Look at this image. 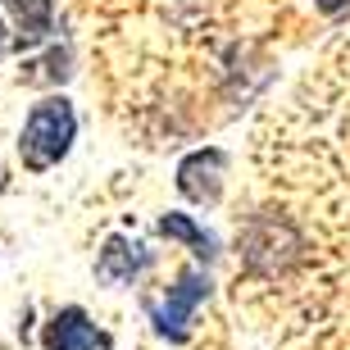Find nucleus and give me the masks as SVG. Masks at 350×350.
I'll return each mask as SVG.
<instances>
[{
  "label": "nucleus",
  "mask_w": 350,
  "mask_h": 350,
  "mask_svg": "<svg viewBox=\"0 0 350 350\" xmlns=\"http://www.w3.org/2000/svg\"><path fill=\"white\" fill-rule=\"evenodd\" d=\"M27 68H41L37 78H27V82H64L68 78V51H59V46H55L41 64H27Z\"/></svg>",
  "instance_id": "9"
},
{
  "label": "nucleus",
  "mask_w": 350,
  "mask_h": 350,
  "mask_svg": "<svg viewBox=\"0 0 350 350\" xmlns=\"http://www.w3.org/2000/svg\"><path fill=\"white\" fill-rule=\"evenodd\" d=\"M73 137H78V109H73V100L68 96H46L41 105L27 109L23 132H18V159H23V169H32V173L55 169L73 150Z\"/></svg>",
  "instance_id": "1"
},
{
  "label": "nucleus",
  "mask_w": 350,
  "mask_h": 350,
  "mask_svg": "<svg viewBox=\"0 0 350 350\" xmlns=\"http://www.w3.org/2000/svg\"><path fill=\"white\" fill-rule=\"evenodd\" d=\"M209 291H214L209 269L187 264V269L178 273V282L164 291V300L150 305V323H155V332L164 341H187V323H191V314L209 300Z\"/></svg>",
  "instance_id": "2"
},
{
  "label": "nucleus",
  "mask_w": 350,
  "mask_h": 350,
  "mask_svg": "<svg viewBox=\"0 0 350 350\" xmlns=\"http://www.w3.org/2000/svg\"><path fill=\"white\" fill-rule=\"evenodd\" d=\"M146 269H150V250H146L137 237H123V232L105 237V250L96 255V278H100V282L128 286V282H137Z\"/></svg>",
  "instance_id": "6"
},
{
  "label": "nucleus",
  "mask_w": 350,
  "mask_h": 350,
  "mask_svg": "<svg viewBox=\"0 0 350 350\" xmlns=\"http://www.w3.org/2000/svg\"><path fill=\"white\" fill-rule=\"evenodd\" d=\"M223 173H228V155L205 146V150H191V155L178 164V191L191 200V205H219L223 196Z\"/></svg>",
  "instance_id": "4"
},
{
  "label": "nucleus",
  "mask_w": 350,
  "mask_h": 350,
  "mask_svg": "<svg viewBox=\"0 0 350 350\" xmlns=\"http://www.w3.org/2000/svg\"><path fill=\"white\" fill-rule=\"evenodd\" d=\"M314 5H319V14H327V18H337V14L350 10V0H314Z\"/></svg>",
  "instance_id": "10"
},
{
  "label": "nucleus",
  "mask_w": 350,
  "mask_h": 350,
  "mask_svg": "<svg viewBox=\"0 0 350 350\" xmlns=\"http://www.w3.org/2000/svg\"><path fill=\"white\" fill-rule=\"evenodd\" d=\"M41 346L46 350H114L109 332L91 323V314L82 305H64V310L51 314V323L41 332Z\"/></svg>",
  "instance_id": "5"
},
{
  "label": "nucleus",
  "mask_w": 350,
  "mask_h": 350,
  "mask_svg": "<svg viewBox=\"0 0 350 350\" xmlns=\"http://www.w3.org/2000/svg\"><path fill=\"white\" fill-rule=\"evenodd\" d=\"M5 10L14 18V41L23 51L51 41V32H55V5L51 0H5Z\"/></svg>",
  "instance_id": "7"
},
{
  "label": "nucleus",
  "mask_w": 350,
  "mask_h": 350,
  "mask_svg": "<svg viewBox=\"0 0 350 350\" xmlns=\"http://www.w3.org/2000/svg\"><path fill=\"white\" fill-rule=\"evenodd\" d=\"M155 232H159V237H169V241H182V246L191 250L196 260H205V264L219 260V237L205 232V228H200L191 214H164V219L155 223Z\"/></svg>",
  "instance_id": "8"
},
{
  "label": "nucleus",
  "mask_w": 350,
  "mask_h": 350,
  "mask_svg": "<svg viewBox=\"0 0 350 350\" xmlns=\"http://www.w3.org/2000/svg\"><path fill=\"white\" fill-rule=\"evenodd\" d=\"M241 250H246V264L255 273H278L286 264L300 260V237L291 223L282 219H255L246 223V232H241Z\"/></svg>",
  "instance_id": "3"
},
{
  "label": "nucleus",
  "mask_w": 350,
  "mask_h": 350,
  "mask_svg": "<svg viewBox=\"0 0 350 350\" xmlns=\"http://www.w3.org/2000/svg\"><path fill=\"white\" fill-rule=\"evenodd\" d=\"M5 51H10V32H5V18H0V59H5Z\"/></svg>",
  "instance_id": "11"
}]
</instances>
